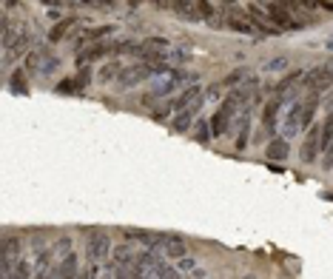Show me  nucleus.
Segmentation results:
<instances>
[{
	"label": "nucleus",
	"instance_id": "f8f14e48",
	"mask_svg": "<svg viewBox=\"0 0 333 279\" xmlns=\"http://www.w3.org/2000/svg\"><path fill=\"white\" fill-rule=\"evenodd\" d=\"M200 97H202V86L191 83V86H188V88L183 91V94H180V97L174 100V111H183V108H188V105H191V103H197Z\"/></svg>",
	"mask_w": 333,
	"mask_h": 279
},
{
	"label": "nucleus",
	"instance_id": "393cba45",
	"mask_svg": "<svg viewBox=\"0 0 333 279\" xmlns=\"http://www.w3.org/2000/svg\"><path fill=\"white\" fill-rule=\"evenodd\" d=\"M105 35H111V26H97V29H88L86 35V40L88 43H94V40H100V37H105Z\"/></svg>",
	"mask_w": 333,
	"mask_h": 279
},
{
	"label": "nucleus",
	"instance_id": "ea45409f",
	"mask_svg": "<svg viewBox=\"0 0 333 279\" xmlns=\"http://www.w3.org/2000/svg\"><path fill=\"white\" fill-rule=\"evenodd\" d=\"M142 0H128V6H134V9H137V6H140Z\"/></svg>",
	"mask_w": 333,
	"mask_h": 279
},
{
	"label": "nucleus",
	"instance_id": "6ab92c4d",
	"mask_svg": "<svg viewBox=\"0 0 333 279\" xmlns=\"http://www.w3.org/2000/svg\"><path fill=\"white\" fill-rule=\"evenodd\" d=\"M9 83H12V91H15V94H26V91H29V88H26V74H23L20 69L12 74Z\"/></svg>",
	"mask_w": 333,
	"mask_h": 279
},
{
	"label": "nucleus",
	"instance_id": "9d476101",
	"mask_svg": "<svg viewBox=\"0 0 333 279\" xmlns=\"http://www.w3.org/2000/svg\"><path fill=\"white\" fill-rule=\"evenodd\" d=\"M111 52H114V43H94V46H88L86 52L80 54V66L94 63V60H100V57H105V54H111Z\"/></svg>",
	"mask_w": 333,
	"mask_h": 279
},
{
	"label": "nucleus",
	"instance_id": "f257e3e1",
	"mask_svg": "<svg viewBox=\"0 0 333 279\" xmlns=\"http://www.w3.org/2000/svg\"><path fill=\"white\" fill-rule=\"evenodd\" d=\"M114 251V245H111V236L94 228V231H88V239H86V256L94 262H105Z\"/></svg>",
	"mask_w": 333,
	"mask_h": 279
},
{
	"label": "nucleus",
	"instance_id": "4be33fe9",
	"mask_svg": "<svg viewBox=\"0 0 333 279\" xmlns=\"http://www.w3.org/2000/svg\"><path fill=\"white\" fill-rule=\"evenodd\" d=\"M57 66H60V60H57L54 54H43V60H40V74H52V71H57Z\"/></svg>",
	"mask_w": 333,
	"mask_h": 279
},
{
	"label": "nucleus",
	"instance_id": "7ed1b4c3",
	"mask_svg": "<svg viewBox=\"0 0 333 279\" xmlns=\"http://www.w3.org/2000/svg\"><path fill=\"white\" fill-rule=\"evenodd\" d=\"M265 12H268V18H271V23H273V26H276V29H282V32H290V29L305 26L302 20H296V15H293V12H288L285 6L273 3V0H268V3H265Z\"/></svg>",
	"mask_w": 333,
	"mask_h": 279
},
{
	"label": "nucleus",
	"instance_id": "4c0bfd02",
	"mask_svg": "<svg viewBox=\"0 0 333 279\" xmlns=\"http://www.w3.org/2000/svg\"><path fill=\"white\" fill-rule=\"evenodd\" d=\"M3 6H6V9H12V6H18V0H3Z\"/></svg>",
	"mask_w": 333,
	"mask_h": 279
},
{
	"label": "nucleus",
	"instance_id": "cd10ccee",
	"mask_svg": "<svg viewBox=\"0 0 333 279\" xmlns=\"http://www.w3.org/2000/svg\"><path fill=\"white\" fill-rule=\"evenodd\" d=\"M273 3L285 6V9H288V12H293V15H299V12H302V3H299V0H273Z\"/></svg>",
	"mask_w": 333,
	"mask_h": 279
},
{
	"label": "nucleus",
	"instance_id": "e433bc0d",
	"mask_svg": "<svg viewBox=\"0 0 333 279\" xmlns=\"http://www.w3.org/2000/svg\"><path fill=\"white\" fill-rule=\"evenodd\" d=\"M222 3V9H231V6H237V0H219Z\"/></svg>",
	"mask_w": 333,
	"mask_h": 279
},
{
	"label": "nucleus",
	"instance_id": "aec40b11",
	"mask_svg": "<svg viewBox=\"0 0 333 279\" xmlns=\"http://www.w3.org/2000/svg\"><path fill=\"white\" fill-rule=\"evenodd\" d=\"M165 60L171 63V66H183V63H188V52H185V49H168Z\"/></svg>",
	"mask_w": 333,
	"mask_h": 279
},
{
	"label": "nucleus",
	"instance_id": "7c9ffc66",
	"mask_svg": "<svg viewBox=\"0 0 333 279\" xmlns=\"http://www.w3.org/2000/svg\"><path fill=\"white\" fill-rule=\"evenodd\" d=\"M88 80H91V71H88V69H83V71L77 74V86H80V91H83V88L88 86Z\"/></svg>",
	"mask_w": 333,
	"mask_h": 279
},
{
	"label": "nucleus",
	"instance_id": "6e6552de",
	"mask_svg": "<svg viewBox=\"0 0 333 279\" xmlns=\"http://www.w3.org/2000/svg\"><path fill=\"white\" fill-rule=\"evenodd\" d=\"M279 105H282V100L279 97H273L271 103H265V108H262V125H265L268 134L276 131V122H279Z\"/></svg>",
	"mask_w": 333,
	"mask_h": 279
},
{
	"label": "nucleus",
	"instance_id": "c9c22d12",
	"mask_svg": "<svg viewBox=\"0 0 333 279\" xmlns=\"http://www.w3.org/2000/svg\"><path fill=\"white\" fill-rule=\"evenodd\" d=\"M83 3H86V6H97V9H100V6H105V0H83Z\"/></svg>",
	"mask_w": 333,
	"mask_h": 279
},
{
	"label": "nucleus",
	"instance_id": "f704fd0d",
	"mask_svg": "<svg viewBox=\"0 0 333 279\" xmlns=\"http://www.w3.org/2000/svg\"><path fill=\"white\" fill-rule=\"evenodd\" d=\"M148 3H154L157 9H165V6H171V0H148Z\"/></svg>",
	"mask_w": 333,
	"mask_h": 279
},
{
	"label": "nucleus",
	"instance_id": "bb28decb",
	"mask_svg": "<svg viewBox=\"0 0 333 279\" xmlns=\"http://www.w3.org/2000/svg\"><path fill=\"white\" fill-rule=\"evenodd\" d=\"M40 60H43V54H29V60H26V71H32V74H35V71H40Z\"/></svg>",
	"mask_w": 333,
	"mask_h": 279
},
{
	"label": "nucleus",
	"instance_id": "473e14b6",
	"mask_svg": "<svg viewBox=\"0 0 333 279\" xmlns=\"http://www.w3.org/2000/svg\"><path fill=\"white\" fill-rule=\"evenodd\" d=\"M322 166L327 168V171H330V168H333V146H330V149H327V151H324V163H322Z\"/></svg>",
	"mask_w": 333,
	"mask_h": 279
},
{
	"label": "nucleus",
	"instance_id": "39448f33",
	"mask_svg": "<svg viewBox=\"0 0 333 279\" xmlns=\"http://www.w3.org/2000/svg\"><path fill=\"white\" fill-rule=\"evenodd\" d=\"M202 105H205V97H200L197 103H191L188 108H183V111H177V117L171 120V128L177 131V134H185V131L191 128V122H194V117L202 111Z\"/></svg>",
	"mask_w": 333,
	"mask_h": 279
},
{
	"label": "nucleus",
	"instance_id": "0eeeda50",
	"mask_svg": "<svg viewBox=\"0 0 333 279\" xmlns=\"http://www.w3.org/2000/svg\"><path fill=\"white\" fill-rule=\"evenodd\" d=\"M265 157H268V163H285V160L290 157L288 137H271L268 149H265Z\"/></svg>",
	"mask_w": 333,
	"mask_h": 279
},
{
	"label": "nucleus",
	"instance_id": "c756f323",
	"mask_svg": "<svg viewBox=\"0 0 333 279\" xmlns=\"http://www.w3.org/2000/svg\"><path fill=\"white\" fill-rule=\"evenodd\" d=\"M177 268L183 270V273H191V270H194V259H188V256H180V259H177Z\"/></svg>",
	"mask_w": 333,
	"mask_h": 279
},
{
	"label": "nucleus",
	"instance_id": "b1692460",
	"mask_svg": "<svg viewBox=\"0 0 333 279\" xmlns=\"http://www.w3.org/2000/svg\"><path fill=\"white\" fill-rule=\"evenodd\" d=\"M197 9H200V18L202 20H214L217 15H214V3L211 0H197Z\"/></svg>",
	"mask_w": 333,
	"mask_h": 279
},
{
	"label": "nucleus",
	"instance_id": "a878e982",
	"mask_svg": "<svg viewBox=\"0 0 333 279\" xmlns=\"http://www.w3.org/2000/svg\"><path fill=\"white\" fill-rule=\"evenodd\" d=\"M265 69L268 71H285L288 69V57H273V60L265 63Z\"/></svg>",
	"mask_w": 333,
	"mask_h": 279
},
{
	"label": "nucleus",
	"instance_id": "a19ab883",
	"mask_svg": "<svg viewBox=\"0 0 333 279\" xmlns=\"http://www.w3.org/2000/svg\"><path fill=\"white\" fill-rule=\"evenodd\" d=\"M327 49H330V52H333V40H330V43H327Z\"/></svg>",
	"mask_w": 333,
	"mask_h": 279
},
{
	"label": "nucleus",
	"instance_id": "4468645a",
	"mask_svg": "<svg viewBox=\"0 0 333 279\" xmlns=\"http://www.w3.org/2000/svg\"><path fill=\"white\" fill-rule=\"evenodd\" d=\"M20 251H23L20 236H3L0 239V256H20Z\"/></svg>",
	"mask_w": 333,
	"mask_h": 279
},
{
	"label": "nucleus",
	"instance_id": "2eb2a0df",
	"mask_svg": "<svg viewBox=\"0 0 333 279\" xmlns=\"http://www.w3.org/2000/svg\"><path fill=\"white\" fill-rule=\"evenodd\" d=\"M111 256H114V262H120V265H134V262H137V253H134L131 245H114Z\"/></svg>",
	"mask_w": 333,
	"mask_h": 279
},
{
	"label": "nucleus",
	"instance_id": "ddd939ff",
	"mask_svg": "<svg viewBox=\"0 0 333 279\" xmlns=\"http://www.w3.org/2000/svg\"><path fill=\"white\" fill-rule=\"evenodd\" d=\"M162 251H165V256H171V259H180V256L188 253V245H185L183 236H171L168 234V239L162 242Z\"/></svg>",
	"mask_w": 333,
	"mask_h": 279
},
{
	"label": "nucleus",
	"instance_id": "f03ea898",
	"mask_svg": "<svg viewBox=\"0 0 333 279\" xmlns=\"http://www.w3.org/2000/svg\"><path fill=\"white\" fill-rule=\"evenodd\" d=\"M333 86V69L330 63H324V66H316V69L305 71V77H302V91H327V88Z\"/></svg>",
	"mask_w": 333,
	"mask_h": 279
},
{
	"label": "nucleus",
	"instance_id": "f3484780",
	"mask_svg": "<svg viewBox=\"0 0 333 279\" xmlns=\"http://www.w3.org/2000/svg\"><path fill=\"white\" fill-rule=\"evenodd\" d=\"M71 26H74V18H66V20H60V23H57V26H54L52 32H49V40H52V43L63 40V37H66V32H69Z\"/></svg>",
	"mask_w": 333,
	"mask_h": 279
},
{
	"label": "nucleus",
	"instance_id": "58836bf2",
	"mask_svg": "<svg viewBox=\"0 0 333 279\" xmlns=\"http://www.w3.org/2000/svg\"><path fill=\"white\" fill-rule=\"evenodd\" d=\"M40 3H46V6H57V0H40Z\"/></svg>",
	"mask_w": 333,
	"mask_h": 279
},
{
	"label": "nucleus",
	"instance_id": "2f4dec72",
	"mask_svg": "<svg viewBox=\"0 0 333 279\" xmlns=\"http://www.w3.org/2000/svg\"><path fill=\"white\" fill-rule=\"evenodd\" d=\"M100 270H103V268H100V265H97L94 259H91V265H88V268L83 270V276H91V279H94V276H100Z\"/></svg>",
	"mask_w": 333,
	"mask_h": 279
},
{
	"label": "nucleus",
	"instance_id": "c85d7f7f",
	"mask_svg": "<svg viewBox=\"0 0 333 279\" xmlns=\"http://www.w3.org/2000/svg\"><path fill=\"white\" fill-rule=\"evenodd\" d=\"M242 77H245V71H242V69H237V71H234V74H228V77H225V83H222V86H225V88L237 86V83H239V80H242Z\"/></svg>",
	"mask_w": 333,
	"mask_h": 279
},
{
	"label": "nucleus",
	"instance_id": "72a5a7b5",
	"mask_svg": "<svg viewBox=\"0 0 333 279\" xmlns=\"http://www.w3.org/2000/svg\"><path fill=\"white\" fill-rule=\"evenodd\" d=\"M151 117H154V120H165V117H168V105H165V108H154Z\"/></svg>",
	"mask_w": 333,
	"mask_h": 279
},
{
	"label": "nucleus",
	"instance_id": "a211bd4d",
	"mask_svg": "<svg viewBox=\"0 0 333 279\" xmlns=\"http://www.w3.org/2000/svg\"><path fill=\"white\" fill-rule=\"evenodd\" d=\"M120 71H123V66H120L117 60H111L108 66H103V71H100V80H103V83H111V80L120 77Z\"/></svg>",
	"mask_w": 333,
	"mask_h": 279
},
{
	"label": "nucleus",
	"instance_id": "5701e85b",
	"mask_svg": "<svg viewBox=\"0 0 333 279\" xmlns=\"http://www.w3.org/2000/svg\"><path fill=\"white\" fill-rule=\"evenodd\" d=\"M57 94H80L77 80H60L57 83Z\"/></svg>",
	"mask_w": 333,
	"mask_h": 279
},
{
	"label": "nucleus",
	"instance_id": "9b49d317",
	"mask_svg": "<svg viewBox=\"0 0 333 279\" xmlns=\"http://www.w3.org/2000/svg\"><path fill=\"white\" fill-rule=\"evenodd\" d=\"M49 276H77V256H74V253H66V256L52 268Z\"/></svg>",
	"mask_w": 333,
	"mask_h": 279
},
{
	"label": "nucleus",
	"instance_id": "1a4fd4ad",
	"mask_svg": "<svg viewBox=\"0 0 333 279\" xmlns=\"http://www.w3.org/2000/svg\"><path fill=\"white\" fill-rule=\"evenodd\" d=\"M171 6H174V12L180 15L183 20H188V23H200V9H197V0H171Z\"/></svg>",
	"mask_w": 333,
	"mask_h": 279
},
{
	"label": "nucleus",
	"instance_id": "dca6fc26",
	"mask_svg": "<svg viewBox=\"0 0 333 279\" xmlns=\"http://www.w3.org/2000/svg\"><path fill=\"white\" fill-rule=\"evenodd\" d=\"M194 140L202 143V146H208L211 140H214V131H211V122L208 120H200L197 125H194Z\"/></svg>",
	"mask_w": 333,
	"mask_h": 279
},
{
	"label": "nucleus",
	"instance_id": "423d86ee",
	"mask_svg": "<svg viewBox=\"0 0 333 279\" xmlns=\"http://www.w3.org/2000/svg\"><path fill=\"white\" fill-rule=\"evenodd\" d=\"M302 131V103L299 100H290V108L285 114V122H282V137H296Z\"/></svg>",
	"mask_w": 333,
	"mask_h": 279
},
{
	"label": "nucleus",
	"instance_id": "20e7f679",
	"mask_svg": "<svg viewBox=\"0 0 333 279\" xmlns=\"http://www.w3.org/2000/svg\"><path fill=\"white\" fill-rule=\"evenodd\" d=\"M319 134H322V125H319V122L305 128V143H302V154H299L305 166H313L316 157L322 154V140H319Z\"/></svg>",
	"mask_w": 333,
	"mask_h": 279
},
{
	"label": "nucleus",
	"instance_id": "412c9836",
	"mask_svg": "<svg viewBox=\"0 0 333 279\" xmlns=\"http://www.w3.org/2000/svg\"><path fill=\"white\" fill-rule=\"evenodd\" d=\"M49 253H52V259H63L66 253H71V239L69 236H66V239H57V245H54Z\"/></svg>",
	"mask_w": 333,
	"mask_h": 279
}]
</instances>
